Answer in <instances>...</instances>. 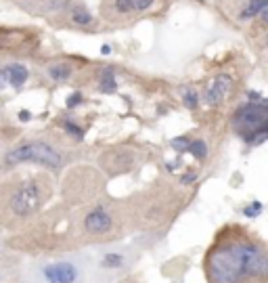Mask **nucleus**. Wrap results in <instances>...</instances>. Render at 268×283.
<instances>
[{"instance_id":"1","label":"nucleus","mask_w":268,"mask_h":283,"mask_svg":"<svg viewBox=\"0 0 268 283\" xmlns=\"http://www.w3.org/2000/svg\"><path fill=\"white\" fill-rule=\"evenodd\" d=\"M208 271L214 283H237L245 275H264L266 256L249 243H228L210 254Z\"/></svg>"},{"instance_id":"2","label":"nucleus","mask_w":268,"mask_h":283,"mask_svg":"<svg viewBox=\"0 0 268 283\" xmlns=\"http://www.w3.org/2000/svg\"><path fill=\"white\" fill-rule=\"evenodd\" d=\"M233 126L239 130V135L243 137L249 143H262L266 139L268 132V107L266 103H252L241 107L235 118H233Z\"/></svg>"},{"instance_id":"3","label":"nucleus","mask_w":268,"mask_h":283,"mask_svg":"<svg viewBox=\"0 0 268 283\" xmlns=\"http://www.w3.org/2000/svg\"><path fill=\"white\" fill-rule=\"evenodd\" d=\"M4 162L8 166H15V164H40V166H46L52 168V170H59L61 164H63V157L59 155V151H55L50 145L42 143V141H32V143H25L11 149L6 153Z\"/></svg>"},{"instance_id":"4","label":"nucleus","mask_w":268,"mask_h":283,"mask_svg":"<svg viewBox=\"0 0 268 283\" xmlns=\"http://www.w3.org/2000/svg\"><path fill=\"white\" fill-rule=\"evenodd\" d=\"M80 279H82V271L71 260L48 262L38 269L40 283H80Z\"/></svg>"},{"instance_id":"5","label":"nucleus","mask_w":268,"mask_h":283,"mask_svg":"<svg viewBox=\"0 0 268 283\" xmlns=\"http://www.w3.org/2000/svg\"><path fill=\"white\" fill-rule=\"evenodd\" d=\"M40 189L36 183H23L11 197V210L17 216H30L40 206Z\"/></svg>"},{"instance_id":"6","label":"nucleus","mask_w":268,"mask_h":283,"mask_svg":"<svg viewBox=\"0 0 268 283\" xmlns=\"http://www.w3.org/2000/svg\"><path fill=\"white\" fill-rule=\"evenodd\" d=\"M230 84H233V78H230L228 74L216 76L208 84V88H205V101H208L210 105L222 103V101H224V96L228 94V91H230Z\"/></svg>"},{"instance_id":"7","label":"nucleus","mask_w":268,"mask_h":283,"mask_svg":"<svg viewBox=\"0 0 268 283\" xmlns=\"http://www.w3.org/2000/svg\"><path fill=\"white\" fill-rule=\"evenodd\" d=\"M84 223L90 233H107L111 229V216L107 214L103 208H96L86 216Z\"/></svg>"},{"instance_id":"8","label":"nucleus","mask_w":268,"mask_h":283,"mask_svg":"<svg viewBox=\"0 0 268 283\" xmlns=\"http://www.w3.org/2000/svg\"><path fill=\"white\" fill-rule=\"evenodd\" d=\"M25 80H28V69H25L23 65H11L8 67V82H11L15 88L25 84Z\"/></svg>"},{"instance_id":"9","label":"nucleus","mask_w":268,"mask_h":283,"mask_svg":"<svg viewBox=\"0 0 268 283\" xmlns=\"http://www.w3.org/2000/svg\"><path fill=\"white\" fill-rule=\"evenodd\" d=\"M266 4H268V0H249L239 19H243V21H245V19H252V17H256L258 13L262 11V8H266Z\"/></svg>"},{"instance_id":"10","label":"nucleus","mask_w":268,"mask_h":283,"mask_svg":"<svg viewBox=\"0 0 268 283\" xmlns=\"http://www.w3.org/2000/svg\"><path fill=\"white\" fill-rule=\"evenodd\" d=\"M115 88H118V84H115L113 72H111L109 67L103 69V72H101V91H105V93H111V91H115Z\"/></svg>"},{"instance_id":"11","label":"nucleus","mask_w":268,"mask_h":283,"mask_svg":"<svg viewBox=\"0 0 268 283\" xmlns=\"http://www.w3.org/2000/svg\"><path fill=\"white\" fill-rule=\"evenodd\" d=\"M71 21L78 23V25H88L92 21V15L88 13L86 8H82V6H76L74 11H71Z\"/></svg>"},{"instance_id":"12","label":"nucleus","mask_w":268,"mask_h":283,"mask_svg":"<svg viewBox=\"0 0 268 283\" xmlns=\"http://www.w3.org/2000/svg\"><path fill=\"white\" fill-rule=\"evenodd\" d=\"M48 74H50V78H55V80H67V78L71 76V67L65 65V63L52 65V67H48Z\"/></svg>"},{"instance_id":"13","label":"nucleus","mask_w":268,"mask_h":283,"mask_svg":"<svg viewBox=\"0 0 268 283\" xmlns=\"http://www.w3.org/2000/svg\"><path fill=\"white\" fill-rule=\"evenodd\" d=\"M186 149H189L197 160H203V157L208 155V147H205L203 141H193V143H189V147H186Z\"/></svg>"},{"instance_id":"14","label":"nucleus","mask_w":268,"mask_h":283,"mask_svg":"<svg viewBox=\"0 0 268 283\" xmlns=\"http://www.w3.org/2000/svg\"><path fill=\"white\" fill-rule=\"evenodd\" d=\"M113 6L118 13H130L132 11V0H113Z\"/></svg>"},{"instance_id":"15","label":"nucleus","mask_w":268,"mask_h":283,"mask_svg":"<svg viewBox=\"0 0 268 283\" xmlns=\"http://www.w3.org/2000/svg\"><path fill=\"white\" fill-rule=\"evenodd\" d=\"M197 93H195V91H186L184 93V105H186V107H189V109H195V107H197Z\"/></svg>"},{"instance_id":"16","label":"nucleus","mask_w":268,"mask_h":283,"mask_svg":"<svg viewBox=\"0 0 268 283\" xmlns=\"http://www.w3.org/2000/svg\"><path fill=\"white\" fill-rule=\"evenodd\" d=\"M151 4H153V0H132V11L142 13V11H147Z\"/></svg>"},{"instance_id":"17","label":"nucleus","mask_w":268,"mask_h":283,"mask_svg":"<svg viewBox=\"0 0 268 283\" xmlns=\"http://www.w3.org/2000/svg\"><path fill=\"white\" fill-rule=\"evenodd\" d=\"M65 130H67V132H71V135H74L76 139H82V137H84L82 128H78L76 124H71V122H65Z\"/></svg>"},{"instance_id":"18","label":"nucleus","mask_w":268,"mask_h":283,"mask_svg":"<svg viewBox=\"0 0 268 283\" xmlns=\"http://www.w3.org/2000/svg\"><path fill=\"white\" fill-rule=\"evenodd\" d=\"M105 262L111 264V267H120V264H122V256H118V254H107V256H105Z\"/></svg>"},{"instance_id":"19","label":"nucleus","mask_w":268,"mask_h":283,"mask_svg":"<svg viewBox=\"0 0 268 283\" xmlns=\"http://www.w3.org/2000/svg\"><path fill=\"white\" fill-rule=\"evenodd\" d=\"M172 147H176V149H180V151H184V149L189 147V139H184V137L174 139V141H172Z\"/></svg>"},{"instance_id":"20","label":"nucleus","mask_w":268,"mask_h":283,"mask_svg":"<svg viewBox=\"0 0 268 283\" xmlns=\"http://www.w3.org/2000/svg\"><path fill=\"white\" fill-rule=\"evenodd\" d=\"M80 103H82V94H80V93H74V94H71L69 99H67V107H78Z\"/></svg>"},{"instance_id":"21","label":"nucleus","mask_w":268,"mask_h":283,"mask_svg":"<svg viewBox=\"0 0 268 283\" xmlns=\"http://www.w3.org/2000/svg\"><path fill=\"white\" fill-rule=\"evenodd\" d=\"M260 210H262V206L256 201V203H254V208L249 206V208H245L243 212H245V216H258V214H260Z\"/></svg>"},{"instance_id":"22","label":"nucleus","mask_w":268,"mask_h":283,"mask_svg":"<svg viewBox=\"0 0 268 283\" xmlns=\"http://www.w3.org/2000/svg\"><path fill=\"white\" fill-rule=\"evenodd\" d=\"M8 82V67L6 69H0V86H4Z\"/></svg>"},{"instance_id":"23","label":"nucleus","mask_w":268,"mask_h":283,"mask_svg":"<svg viewBox=\"0 0 268 283\" xmlns=\"http://www.w3.org/2000/svg\"><path fill=\"white\" fill-rule=\"evenodd\" d=\"M260 17H262V21H264V23L268 21V11H266V8H262V11H260Z\"/></svg>"},{"instance_id":"24","label":"nucleus","mask_w":268,"mask_h":283,"mask_svg":"<svg viewBox=\"0 0 268 283\" xmlns=\"http://www.w3.org/2000/svg\"><path fill=\"white\" fill-rule=\"evenodd\" d=\"M19 116H21V120H23V122H28V120H30V111H21Z\"/></svg>"},{"instance_id":"25","label":"nucleus","mask_w":268,"mask_h":283,"mask_svg":"<svg viewBox=\"0 0 268 283\" xmlns=\"http://www.w3.org/2000/svg\"><path fill=\"white\" fill-rule=\"evenodd\" d=\"M109 52H111V48L105 44V47H103V55H109Z\"/></svg>"}]
</instances>
